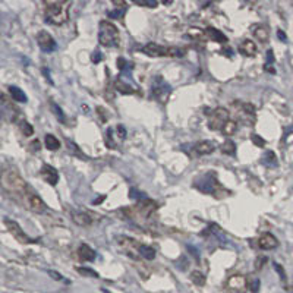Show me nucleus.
Wrapping results in <instances>:
<instances>
[{"label": "nucleus", "mask_w": 293, "mask_h": 293, "mask_svg": "<svg viewBox=\"0 0 293 293\" xmlns=\"http://www.w3.org/2000/svg\"><path fill=\"white\" fill-rule=\"evenodd\" d=\"M72 1H48L45 3L44 18L51 25H63L69 21V9Z\"/></svg>", "instance_id": "f257e3e1"}, {"label": "nucleus", "mask_w": 293, "mask_h": 293, "mask_svg": "<svg viewBox=\"0 0 293 293\" xmlns=\"http://www.w3.org/2000/svg\"><path fill=\"white\" fill-rule=\"evenodd\" d=\"M1 185L4 188V191L13 194L16 197H21V198H22L25 189L28 188V183L22 179V176L19 175V172L15 170V169H6V170H3Z\"/></svg>", "instance_id": "f03ea898"}, {"label": "nucleus", "mask_w": 293, "mask_h": 293, "mask_svg": "<svg viewBox=\"0 0 293 293\" xmlns=\"http://www.w3.org/2000/svg\"><path fill=\"white\" fill-rule=\"evenodd\" d=\"M119 29L114 23L109 21H101L98 26V41L104 47H117L119 45Z\"/></svg>", "instance_id": "7ed1b4c3"}, {"label": "nucleus", "mask_w": 293, "mask_h": 293, "mask_svg": "<svg viewBox=\"0 0 293 293\" xmlns=\"http://www.w3.org/2000/svg\"><path fill=\"white\" fill-rule=\"evenodd\" d=\"M142 53H145L150 57H179L183 56V50L173 45H160L156 43H148L142 47Z\"/></svg>", "instance_id": "20e7f679"}, {"label": "nucleus", "mask_w": 293, "mask_h": 293, "mask_svg": "<svg viewBox=\"0 0 293 293\" xmlns=\"http://www.w3.org/2000/svg\"><path fill=\"white\" fill-rule=\"evenodd\" d=\"M22 200H23L25 205H26L32 213H35V214H44V213L48 211V208H47V205L44 204V201L41 200V197H40L37 192H34V189H32L29 185H28V188L25 189V192H23V195H22Z\"/></svg>", "instance_id": "39448f33"}, {"label": "nucleus", "mask_w": 293, "mask_h": 293, "mask_svg": "<svg viewBox=\"0 0 293 293\" xmlns=\"http://www.w3.org/2000/svg\"><path fill=\"white\" fill-rule=\"evenodd\" d=\"M116 244L119 247V249L126 254L129 258L132 260H139L141 258V245L138 241L132 239V238H128V236H119L116 239Z\"/></svg>", "instance_id": "423d86ee"}, {"label": "nucleus", "mask_w": 293, "mask_h": 293, "mask_svg": "<svg viewBox=\"0 0 293 293\" xmlns=\"http://www.w3.org/2000/svg\"><path fill=\"white\" fill-rule=\"evenodd\" d=\"M229 120H230L229 110L225 109V107H217V109L213 112V116L210 117L208 126H210V129H213V131H222L223 126H225Z\"/></svg>", "instance_id": "0eeeda50"}, {"label": "nucleus", "mask_w": 293, "mask_h": 293, "mask_svg": "<svg viewBox=\"0 0 293 293\" xmlns=\"http://www.w3.org/2000/svg\"><path fill=\"white\" fill-rule=\"evenodd\" d=\"M70 214H72L73 222H75L78 226H82V227H88V226H91L95 220H100V219H101L100 216L92 214V213H90L88 210H72Z\"/></svg>", "instance_id": "6e6552de"}, {"label": "nucleus", "mask_w": 293, "mask_h": 293, "mask_svg": "<svg viewBox=\"0 0 293 293\" xmlns=\"http://www.w3.org/2000/svg\"><path fill=\"white\" fill-rule=\"evenodd\" d=\"M170 92H172V88H170V85L166 82V81H163L160 76L157 78V82L154 84V87H153V91H151V94H153V97L158 101V103H161V104H164L167 100H169V95H170Z\"/></svg>", "instance_id": "1a4fd4ad"}, {"label": "nucleus", "mask_w": 293, "mask_h": 293, "mask_svg": "<svg viewBox=\"0 0 293 293\" xmlns=\"http://www.w3.org/2000/svg\"><path fill=\"white\" fill-rule=\"evenodd\" d=\"M4 225H6L7 230L12 233V236H13L19 244H31V242H34V241L21 229V226H19L15 220H12V219H9V217H4Z\"/></svg>", "instance_id": "9d476101"}, {"label": "nucleus", "mask_w": 293, "mask_h": 293, "mask_svg": "<svg viewBox=\"0 0 293 293\" xmlns=\"http://www.w3.org/2000/svg\"><path fill=\"white\" fill-rule=\"evenodd\" d=\"M195 186H197V189H200L201 192H205V194H214L216 189H219V183H217L214 173H207V175L201 176L198 179V183H195Z\"/></svg>", "instance_id": "9b49d317"}, {"label": "nucleus", "mask_w": 293, "mask_h": 293, "mask_svg": "<svg viewBox=\"0 0 293 293\" xmlns=\"http://www.w3.org/2000/svg\"><path fill=\"white\" fill-rule=\"evenodd\" d=\"M37 43L40 45V48L45 53H51L56 50L57 44H56V40L53 38V35L44 29H41L38 34H37Z\"/></svg>", "instance_id": "f8f14e48"}, {"label": "nucleus", "mask_w": 293, "mask_h": 293, "mask_svg": "<svg viewBox=\"0 0 293 293\" xmlns=\"http://www.w3.org/2000/svg\"><path fill=\"white\" fill-rule=\"evenodd\" d=\"M40 175H41L43 179H44L47 183H50L51 186H56L57 182H59V172H57L53 166H50V164H43V167H41V170H40Z\"/></svg>", "instance_id": "ddd939ff"}, {"label": "nucleus", "mask_w": 293, "mask_h": 293, "mask_svg": "<svg viewBox=\"0 0 293 293\" xmlns=\"http://www.w3.org/2000/svg\"><path fill=\"white\" fill-rule=\"evenodd\" d=\"M258 247L263 251H270V249H274L279 247V241L271 233H263L258 239Z\"/></svg>", "instance_id": "4468645a"}, {"label": "nucleus", "mask_w": 293, "mask_h": 293, "mask_svg": "<svg viewBox=\"0 0 293 293\" xmlns=\"http://www.w3.org/2000/svg\"><path fill=\"white\" fill-rule=\"evenodd\" d=\"M227 286L230 291L233 292H242L245 288H247V279L242 276V274H236V276H232L227 282Z\"/></svg>", "instance_id": "2eb2a0df"}, {"label": "nucleus", "mask_w": 293, "mask_h": 293, "mask_svg": "<svg viewBox=\"0 0 293 293\" xmlns=\"http://www.w3.org/2000/svg\"><path fill=\"white\" fill-rule=\"evenodd\" d=\"M257 44L252 41V40H245L241 45H239V53L242 56H247V57H254L257 54Z\"/></svg>", "instance_id": "dca6fc26"}, {"label": "nucleus", "mask_w": 293, "mask_h": 293, "mask_svg": "<svg viewBox=\"0 0 293 293\" xmlns=\"http://www.w3.org/2000/svg\"><path fill=\"white\" fill-rule=\"evenodd\" d=\"M78 255H79V258H81L82 261H88V263L94 261L95 257H97L95 251H94L90 245H87V244H81V247H79V249H78Z\"/></svg>", "instance_id": "f3484780"}, {"label": "nucleus", "mask_w": 293, "mask_h": 293, "mask_svg": "<svg viewBox=\"0 0 293 293\" xmlns=\"http://www.w3.org/2000/svg\"><path fill=\"white\" fill-rule=\"evenodd\" d=\"M214 150H216V144L211 141H201L195 145V153L200 156H208L214 153Z\"/></svg>", "instance_id": "a211bd4d"}, {"label": "nucleus", "mask_w": 293, "mask_h": 293, "mask_svg": "<svg viewBox=\"0 0 293 293\" xmlns=\"http://www.w3.org/2000/svg\"><path fill=\"white\" fill-rule=\"evenodd\" d=\"M254 35H255V38H257L260 43H267L269 38H270V31H269L267 26L258 25V26L254 28Z\"/></svg>", "instance_id": "6ab92c4d"}, {"label": "nucleus", "mask_w": 293, "mask_h": 293, "mask_svg": "<svg viewBox=\"0 0 293 293\" xmlns=\"http://www.w3.org/2000/svg\"><path fill=\"white\" fill-rule=\"evenodd\" d=\"M116 90H117L119 92L125 94V95L136 92V90L132 87V82H125L122 78H119V79L116 81Z\"/></svg>", "instance_id": "aec40b11"}, {"label": "nucleus", "mask_w": 293, "mask_h": 293, "mask_svg": "<svg viewBox=\"0 0 293 293\" xmlns=\"http://www.w3.org/2000/svg\"><path fill=\"white\" fill-rule=\"evenodd\" d=\"M9 92H10V97H12L15 101H18V103H26V101H28L25 92H23L21 88L15 87V85H10V87H9Z\"/></svg>", "instance_id": "412c9836"}, {"label": "nucleus", "mask_w": 293, "mask_h": 293, "mask_svg": "<svg viewBox=\"0 0 293 293\" xmlns=\"http://www.w3.org/2000/svg\"><path fill=\"white\" fill-rule=\"evenodd\" d=\"M44 145H45L47 150H50V151H56V150H59V147H60V141H59L54 135L47 134V135L44 136Z\"/></svg>", "instance_id": "4be33fe9"}, {"label": "nucleus", "mask_w": 293, "mask_h": 293, "mask_svg": "<svg viewBox=\"0 0 293 293\" xmlns=\"http://www.w3.org/2000/svg\"><path fill=\"white\" fill-rule=\"evenodd\" d=\"M205 34L208 35V38H211L214 41H219V43H226L227 41V37L222 31H219L216 28H207Z\"/></svg>", "instance_id": "5701e85b"}, {"label": "nucleus", "mask_w": 293, "mask_h": 293, "mask_svg": "<svg viewBox=\"0 0 293 293\" xmlns=\"http://www.w3.org/2000/svg\"><path fill=\"white\" fill-rule=\"evenodd\" d=\"M236 131H238V122H236V120H232V119H230V120L223 126V129H222L223 135H226V136H232V135H235Z\"/></svg>", "instance_id": "b1692460"}, {"label": "nucleus", "mask_w": 293, "mask_h": 293, "mask_svg": "<svg viewBox=\"0 0 293 293\" xmlns=\"http://www.w3.org/2000/svg\"><path fill=\"white\" fill-rule=\"evenodd\" d=\"M66 147H68V150L70 151V154H73V156H76V157H79V158H84V160H87L88 157L81 151V148L73 142V141H66Z\"/></svg>", "instance_id": "393cba45"}, {"label": "nucleus", "mask_w": 293, "mask_h": 293, "mask_svg": "<svg viewBox=\"0 0 293 293\" xmlns=\"http://www.w3.org/2000/svg\"><path fill=\"white\" fill-rule=\"evenodd\" d=\"M263 164L266 166H271V167H276L277 166V158H276V154L274 151H267L263 157Z\"/></svg>", "instance_id": "a878e982"}, {"label": "nucleus", "mask_w": 293, "mask_h": 293, "mask_svg": "<svg viewBox=\"0 0 293 293\" xmlns=\"http://www.w3.org/2000/svg\"><path fill=\"white\" fill-rule=\"evenodd\" d=\"M141 258L144 260H154L156 258V251L151 248V247H147V245H141Z\"/></svg>", "instance_id": "bb28decb"}, {"label": "nucleus", "mask_w": 293, "mask_h": 293, "mask_svg": "<svg viewBox=\"0 0 293 293\" xmlns=\"http://www.w3.org/2000/svg\"><path fill=\"white\" fill-rule=\"evenodd\" d=\"M191 280H192L194 285H197V286H204V285H205V276H204L201 271H192Z\"/></svg>", "instance_id": "cd10ccee"}, {"label": "nucleus", "mask_w": 293, "mask_h": 293, "mask_svg": "<svg viewBox=\"0 0 293 293\" xmlns=\"http://www.w3.org/2000/svg\"><path fill=\"white\" fill-rule=\"evenodd\" d=\"M222 151H223L225 154H227V156H235V154H236V145H235V142L226 141V142L222 145Z\"/></svg>", "instance_id": "c85d7f7f"}, {"label": "nucleus", "mask_w": 293, "mask_h": 293, "mask_svg": "<svg viewBox=\"0 0 293 293\" xmlns=\"http://www.w3.org/2000/svg\"><path fill=\"white\" fill-rule=\"evenodd\" d=\"M50 104H51V110H53V113L57 116V119L62 122V123H65L66 122V116H65V113H63V110L54 103V101H50Z\"/></svg>", "instance_id": "c756f323"}, {"label": "nucleus", "mask_w": 293, "mask_h": 293, "mask_svg": "<svg viewBox=\"0 0 293 293\" xmlns=\"http://www.w3.org/2000/svg\"><path fill=\"white\" fill-rule=\"evenodd\" d=\"M19 126H21V131H22V134H23L25 136H31V135L34 134V128H32V125H29L25 119L19 122Z\"/></svg>", "instance_id": "7c9ffc66"}, {"label": "nucleus", "mask_w": 293, "mask_h": 293, "mask_svg": "<svg viewBox=\"0 0 293 293\" xmlns=\"http://www.w3.org/2000/svg\"><path fill=\"white\" fill-rule=\"evenodd\" d=\"M129 198H131V200H138V201L147 200V197H145L142 192H139L136 188H131V189H129Z\"/></svg>", "instance_id": "2f4dec72"}, {"label": "nucleus", "mask_w": 293, "mask_h": 293, "mask_svg": "<svg viewBox=\"0 0 293 293\" xmlns=\"http://www.w3.org/2000/svg\"><path fill=\"white\" fill-rule=\"evenodd\" d=\"M76 270H78V273L82 274V276H87V277H98V274H97L94 270H91V269H87V267H78Z\"/></svg>", "instance_id": "473e14b6"}, {"label": "nucleus", "mask_w": 293, "mask_h": 293, "mask_svg": "<svg viewBox=\"0 0 293 293\" xmlns=\"http://www.w3.org/2000/svg\"><path fill=\"white\" fill-rule=\"evenodd\" d=\"M48 276H50L51 279L57 280V282L60 280V282H63V283H69V282H68L62 274H60V273H57V271H54V270H48Z\"/></svg>", "instance_id": "72a5a7b5"}, {"label": "nucleus", "mask_w": 293, "mask_h": 293, "mask_svg": "<svg viewBox=\"0 0 293 293\" xmlns=\"http://www.w3.org/2000/svg\"><path fill=\"white\" fill-rule=\"evenodd\" d=\"M123 15H125V9H113V10L109 12V16L114 18V19H120Z\"/></svg>", "instance_id": "f704fd0d"}, {"label": "nucleus", "mask_w": 293, "mask_h": 293, "mask_svg": "<svg viewBox=\"0 0 293 293\" xmlns=\"http://www.w3.org/2000/svg\"><path fill=\"white\" fill-rule=\"evenodd\" d=\"M251 139H252L254 145H257V147H260V148H263V147L266 145V141H264L260 135H257V134H254V135L251 136Z\"/></svg>", "instance_id": "c9c22d12"}, {"label": "nucleus", "mask_w": 293, "mask_h": 293, "mask_svg": "<svg viewBox=\"0 0 293 293\" xmlns=\"http://www.w3.org/2000/svg\"><path fill=\"white\" fill-rule=\"evenodd\" d=\"M260 286H261V282H260L258 279H255V280H252V282L249 283V291L252 293H257L260 291Z\"/></svg>", "instance_id": "e433bc0d"}, {"label": "nucleus", "mask_w": 293, "mask_h": 293, "mask_svg": "<svg viewBox=\"0 0 293 293\" xmlns=\"http://www.w3.org/2000/svg\"><path fill=\"white\" fill-rule=\"evenodd\" d=\"M97 112H98V114H100V117H101V120L103 122H106L109 117H107V113L104 112V109L103 107H97Z\"/></svg>", "instance_id": "4c0bfd02"}, {"label": "nucleus", "mask_w": 293, "mask_h": 293, "mask_svg": "<svg viewBox=\"0 0 293 293\" xmlns=\"http://www.w3.org/2000/svg\"><path fill=\"white\" fill-rule=\"evenodd\" d=\"M43 75L45 76V79H48V84H50V85H54V82H53V79H51V76H50L47 68H43Z\"/></svg>", "instance_id": "58836bf2"}, {"label": "nucleus", "mask_w": 293, "mask_h": 293, "mask_svg": "<svg viewBox=\"0 0 293 293\" xmlns=\"http://www.w3.org/2000/svg\"><path fill=\"white\" fill-rule=\"evenodd\" d=\"M273 62H274V53H273V50H269L267 51V65L273 63Z\"/></svg>", "instance_id": "ea45409f"}, {"label": "nucleus", "mask_w": 293, "mask_h": 293, "mask_svg": "<svg viewBox=\"0 0 293 293\" xmlns=\"http://www.w3.org/2000/svg\"><path fill=\"white\" fill-rule=\"evenodd\" d=\"M100 60H101V53H100V51L97 50V51H95V53L92 54V62H94V63H98Z\"/></svg>", "instance_id": "a19ab883"}, {"label": "nucleus", "mask_w": 293, "mask_h": 293, "mask_svg": "<svg viewBox=\"0 0 293 293\" xmlns=\"http://www.w3.org/2000/svg\"><path fill=\"white\" fill-rule=\"evenodd\" d=\"M277 35H279V38H280L282 41H288V38H286V34H285L282 29H279V31H277Z\"/></svg>", "instance_id": "79ce46f5"}, {"label": "nucleus", "mask_w": 293, "mask_h": 293, "mask_svg": "<svg viewBox=\"0 0 293 293\" xmlns=\"http://www.w3.org/2000/svg\"><path fill=\"white\" fill-rule=\"evenodd\" d=\"M104 198H106V197H100V198H98V200H97V201H94V203H92V204H100V203H101V201H103V200H104Z\"/></svg>", "instance_id": "37998d69"}, {"label": "nucleus", "mask_w": 293, "mask_h": 293, "mask_svg": "<svg viewBox=\"0 0 293 293\" xmlns=\"http://www.w3.org/2000/svg\"><path fill=\"white\" fill-rule=\"evenodd\" d=\"M103 292H104V293H110V292H109V291H106V289H103Z\"/></svg>", "instance_id": "c03bdc74"}]
</instances>
